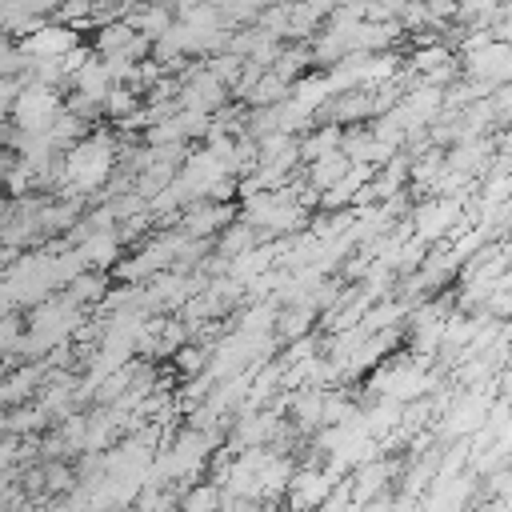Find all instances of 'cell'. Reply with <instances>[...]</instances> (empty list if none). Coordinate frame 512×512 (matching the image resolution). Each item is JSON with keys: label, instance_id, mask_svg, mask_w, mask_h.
I'll list each match as a JSON object with an SVG mask.
<instances>
[{"label": "cell", "instance_id": "cell-10", "mask_svg": "<svg viewBox=\"0 0 512 512\" xmlns=\"http://www.w3.org/2000/svg\"><path fill=\"white\" fill-rule=\"evenodd\" d=\"M348 168H352V164H348L344 152H328V156H320V160L308 164V188L324 196L328 188H336V184L348 176Z\"/></svg>", "mask_w": 512, "mask_h": 512}, {"label": "cell", "instance_id": "cell-1", "mask_svg": "<svg viewBox=\"0 0 512 512\" xmlns=\"http://www.w3.org/2000/svg\"><path fill=\"white\" fill-rule=\"evenodd\" d=\"M116 172V140L112 132H88L84 140H76L52 168V184L68 196V200H80V196H92L96 188L108 184V176Z\"/></svg>", "mask_w": 512, "mask_h": 512}, {"label": "cell", "instance_id": "cell-3", "mask_svg": "<svg viewBox=\"0 0 512 512\" xmlns=\"http://www.w3.org/2000/svg\"><path fill=\"white\" fill-rule=\"evenodd\" d=\"M72 48H80V32L76 28H68V24H40L36 32H28L24 40H20V52L32 60V64H60Z\"/></svg>", "mask_w": 512, "mask_h": 512}, {"label": "cell", "instance_id": "cell-9", "mask_svg": "<svg viewBox=\"0 0 512 512\" xmlns=\"http://www.w3.org/2000/svg\"><path fill=\"white\" fill-rule=\"evenodd\" d=\"M456 216H460V204H456V200H448V196L428 200V204L416 212V236H420V244H424V240H436L440 232H448V228L456 224Z\"/></svg>", "mask_w": 512, "mask_h": 512}, {"label": "cell", "instance_id": "cell-8", "mask_svg": "<svg viewBox=\"0 0 512 512\" xmlns=\"http://www.w3.org/2000/svg\"><path fill=\"white\" fill-rule=\"evenodd\" d=\"M68 84H72L76 96H88V100H96L100 108H104V96L116 88L112 76H108V68H104V60H100L96 52L88 56V64H80V68L68 76Z\"/></svg>", "mask_w": 512, "mask_h": 512}, {"label": "cell", "instance_id": "cell-13", "mask_svg": "<svg viewBox=\"0 0 512 512\" xmlns=\"http://www.w3.org/2000/svg\"><path fill=\"white\" fill-rule=\"evenodd\" d=\"M44 488L52 492V496H60V492H68L72 488V468L68 464H44Z\"/></svg>", "mask_w": 512, "mask_h": 512}, {"label": "cell", "instance_id": "cell-12", "mask_svg": "<svg viewBox=\"0 0 512 512\" xmlns=\"http://www.w3.org/2000/svg\"><path fill=\"white\" fill-rule=\"evenodd\" d=\"M184 512H220V484H196L184 496Z\"/></svg>", "mask_w": 512, "mask_h": 512}, {"label": "cell", "instance_id": "cell-11", "mask_svg": "<svg viewBox=\"0 0 512 512\" xmlns=\"http://www.w3.org/2000/svg\"><path fill=\"white\" fill-rule=\"evenodd\" d=\"M104 288H108V276H104V272H80V276L64 288V296H68L76 308H84V304H92V300H104Z\"/></svg>", "mask_w": 512, "mask_h": 512}, {"label": "cell", "instance_id": "cell-6", "mask_svg": "<svg viewBox=\"0 0 512 512\" xmlns=\"http://www.w3.org/2000/svg\"><path fill=\"white\" fill-rule=\"evenodd\" d=\"M232 224V208L228 204H212V200H196V204H188L184 212H180V236H188V240H204V236H212V232H220V228H228Z\"/></svg>", "mask_w": 512, "mask_h": 512}, {"label": "cell", "instance_id": "cell-4", "mask_svg": "<svg viewBox=\"0 0 512 512\" xmlns=\"http://www.w3.org/2000/svg\"><path fill=\"white\" fill-rule=\"evenodd\" d=\"M428 384H432V380H428V372H424L420 360H396V364H388V368H380V372L372 376V388H376L384 400H392V404H408V400L420 396Z\"/></svg>", "mask_w": 512, "mask_h": 512}, {"label": "cell", "instance_id": "cell-7", "mask_svg": "<svg viewBox=\"0 0 512 512\" xmlns=\"http://www.w3.org/2000/svg\"><path fill=\"white\" fill-rule=\"evenodd\" d=\"M332 476L328 472H316V468H304V472H296L292 480H288V508L292 512H312V508H320L328 496H332Z\"/></svg>", "mask_w": 512, "mask_h": 512}, {"label": "cell", "instance_id": "cell-14", "mask_svg": "<svg viewBox=\"0 0 512 512\" xmlns=\"http://www.w3.org/2000/svg\"><path fill=\"white\" fill-rule=\"evenodd\" d=\"M268 512H292V508H268Z\"/></svg>", "mask_w": 512, "mask_h": 512}, {"label": "cell", "instance_id": "cell-2", "mask_svg": "<svg viewBox=\"0 0 512 512\" xmlns=\"http://www.w3.org/2000/svg\"><path fill=\"white\" fill-rule=\"evenodd\" d=\"M60 112H64L60 88H48V84L28 80V84L20 88V96L12 100V108H8V120H12V128H16V132L36 136V132H48V128H52V120H56Z\"/></svg>", "mask_w": 512, "mask_h": 512}, {"label": "cell", "instance_id": "cell-5", "mask_svg": "<svg viewBox=\"0 0 512 512\" xmlns=\"http://www.w3.org/2000/svg\"><path fill=\"white\" fill-rule=\"evenodd\" d=\"M76 256L88 272H108L120 264V236L116 228H104V232H76Z\"/></svg>", "mask_w": 512, "mask_h": 512}]
</instances>
